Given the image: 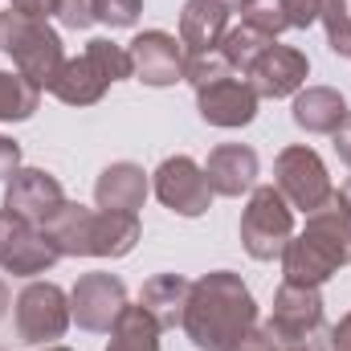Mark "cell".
<instances>
[{"label": "cell", "instance_id": "d6a6232c", "mask_svg": "<svg viewBox=\"0 0 351 351\" xmlns=\"http://www.w3.org/2000/svg\"><path fill=\"white\" fill-rule=\"evenodd\" d=\"M16 164H21V147H16L12 139L0 135V176H12L16 172Z\"/></svg>", "mask_w": 351, "mask_h": 351}, {"label": "cell", "instance_id": "277c9868", "mask_svg": "<svg viewBox=\"0 0 351 351\" xmlns=\"http://www.w3.org/2000/svg\"><path fill=\"white\" fill-rule=\"evenodd\" d=\"M119 78H131V58H127V49L114 45V41H106V37H94L82 58L62 62V70H58V78L49 82V90H53L62 102H70V106H86V102H98V98L106 94V86L119 82Z\"/></svg>", "mask_w": 351, "mask_h": 351}, {"label": "cell", "instance_id": "7a4b0ae2", "mask_svg": "<svg viewBox=\"0 0 351 351\" xmlns=\"http://www.w3.org/2000/svg\"><path fill=\"white\" fill-rule=\"evenodd\" d=\"M339 265H351V208L343 192H335L323 208L306 213V233L290 237V245L282 250L286 282L298 286H319Z\"/></svg>", "mask_w": 351, "mask_h": 351}, {"label": "cell", "instance_id": "f35d334b", "mask_svg": "<svg viewBox=\"0 0 351 351\" xmlns=\"http://www.w3.org/2000/svg\"><path fill=\"white\" fill-rule=\"evenodd\" d=\"M343 200H348V208H351V184H348V188H343Z\"/></svg>", "mask_w": 351, "mask_h": 351}, {"label": "cell", "instance_id": "83f0119b", "mask_svg": "<svg viewBox=\"0 0 351 351\" xmlns=\"http://www.w3.org/2000/svg\"><path fill=\"white\" fill-rule=\"evenodd\" d=\"M143 0H94V21H106L110 29H123V25H135Z\"/></svg>", "mask_w": 351, "mask_h": 351}, {"label": "cell", "instance_id": "e575fe53", "mask_svg": "<svg viewBox=\"0 0 351 351\" xmlns=\"http://www.w3.org/2000/svg\"><path fill=\"white\" fill-rule=\"evenodd\" d=\"M331 348H335V351H351V315L335 327V331H331Z\"/></svg>", "mask_w": 351, "mask_h": 351}, {"label": "cell", "instance_id": "74e56055", "mask_svg": "<svg viewBox=\"0 0 351 351\" xmlns=\"http://www.w3.org/2000/svg\"><path fill=\"white\" fill-rule=\"evenodd\" d=\"M221 4H225V8H237V4H245V0H221Z\"/></svg>", "mask_w": 351, "mask_h": 351}, {"label": "cell", "instance_id": "3957f363", "mask_svg": "<svg viewBox=\"0 0 351 351\" xmlns=\"http://www.w3.org/2000/svg\"><path fill=\"white\" fill-rule=\"evenodd\" d=\"M45 233L70 258H78V254L82 258H123L139 241V221H135V213L66 204Z\"/></svg>", "mask_w": 351, "mask_h": 351}, {"label": "cell", "instance_id": "9c48e42d", "mask_svg": "<svg viewBox=\"0 0 351 351\" xmlns=\"http://www.w3.org/2000/svg\"><path fill=\"white\" fill-rule=\"evenodd\" d=\"M274 172H278V192L294 208H302V213H315V208H323L335 196L331 176L323 168L319 152H311V147H286L278 156V168Z\"/></svg>", "mask_w": 351, "mask_h": 351}, {"label": "cell", "instance_id": "e0dca14e", "mask_svg": "<svg viewBox=\"0 0 351 351\" xmlns=\"http://www.w3.org/2000/svg\"><path fill=\"white\" fill-rule=\"evenodd\" d=\"M229 25V8L221 0H188L180 12V45H188V53H208L221 45Z\"/></svg>", "mask_w": 351, "mask_h": 351}, {"label": "cell", "instance_id": "836d02e7", "mask_svg": "<svg viewBox=\"0 0 351 351\" xmlns=\"http://www.w3.org/2000/svg\"><path fill=\"white\" fill-rule=\"evenodd\" d=\"M335 152H339V160L351 168V114L339 123V131H335Z\"/></svg>", "mask_w": 351, "mask_h": 351}, {"label": "cell", "instance_id": "cb8c5ba5", "mask_svg": "<svg viewBox=\"0 0 351 351\" xmlns=\"http://www.w3.org/2000/svg\"><path fill=\"white\" fill-rule=\"evenodd\" d=\"M41 86H33L25 74H4L0 70V123L8 119H29L37 110Z\"/></svg>", "mask_w": 351, "mask_h": 351}, {"label": "cell", "instance_id": "6da1fadb", "mask_svg": "<svg viewBox=\"0 0 351 351\" xmlns=\"http://www.w3.org/2000/svg\"><path fill=\"white\" fill-rule=\"evenodd\" d=\"M254 319H258V306H254V294L245 290V282L229 269H217V274L192 282L180 327L200 351H225L254 331Z\"/></svg>", "mask_w": 351, "mask_h": 351}, {"label": "cell", "instance_id": "603a6c76", "mask_svg": "<svg viewBox=\"0 0 351 351\" xmlns=\"http://www.w3.org/2000/svg\"><path fill=\"white\" fill-rule=\"evenodd\" d=\"M274 45V37H265L258 29H250L245 21L237 25V29H225V37H221V53H225V62L233 66V74H250V66L262 58L265 49Z\"/></svg>", "mask_w": 351, "mask_h": 351}, {"label": "cell", "instance_id": "4dcf8cb0", "mask_svg": "<svg viewBox=\"0 0 351 351\" xmlns=\"http://www.w3.org/2000/svg\"><path fill=\"white\" fill-rule=\"evenodd\" d=\"M225 351H274V335L262 327V331H250L245 339H237L233 348H225Z\"/></svg>", "mask_w": 351, "mask_h": 351}, {"label": "cell", "instance_id": "30bf717a", "mask_svg": "<svg viewBox=\"0 0 351 351\" xmlns=\"http://www.w3.org/2000/svg\"><path fill=\"white\" fill-rule=\"evenodd\" d=\"M70 327V306L66 294L53 282H33L16 298V331L25 343H53Z\"/></svg>", "mask_w": 351, "mask_h": 351}, {"label": "cell", "instance_id": "8fae6325", "mask_svg": "<svg viewBox=\"0 0 351 351\" xmlns=\"http://www.w3.org/2000/svg\"><path fill=\"white\" fill-rule=\"evenodd\" d=\"M4 208L25 217L29 225L37 229H49L53 217L66 208V192L62 184L49 172H37V168H16L8 176V192H4Z\"/></svg>", "mask_w": 351, "mask_h": 351}, {"label": "cell", "instance_id": "2e32d148", "mask_svg": "<svg viewBox=\"0 0 351 351\" xmlns=\"http://www.w3.org/2000/svg\"><path fill=\"white\" fill-rule=\"evenodd\" d=\"M306 70H311L306 53H298L290 45H269L250 66V86L258 98H286L306 82Z\"/></svg>", "mask_w": 351, "mask_h": 351}, {"label": "cell", "instance_id": "d590c367", "mask_svg": "<svg viewBox=\"0 0 351 351\" xmlns=\"http://www.w3.org/2000/svg\"><path fill=\"white\" fill-rule=\"evenodd\" d=\"M274 351H327V348H319V343H282V339H274Z\"/></svg>", "mask_w": 351, "mask_h": 351}, {"label": "cell", "instance_id": "ba28073f", "mask_svg": "<svg viewBox=\"0 0 351 351\" xmlns=\"http://www.w3.org/2000/svg\"><path fill=\"white\" fill-rule=\"evenodd\" d=\"M62 258V250L53 245V237L37 225H29L25 217L16 213H0V269L8 274H21V278H33L41 269Z\"/></svg>", "mask_w": 351, "mask_h": 351}, {"label": "cell", "instance_id": "9a60e30c", "mask_svg": "<svg viewBox=\"0 0 351 351\" xmlns=\"http://www.w3.org/2000/svg\"><path fill=\"white\" fill-rule=\"evenodd\" d=\"M196 102H200L204 123H213V127H245L258 114V94L237 74H225V78L200 86L196 90Z\"/></svg>", "mask_w": 351, "mask_h": 351}, {"label": "cell", "instance_id": "ac0fdd59", "mask_svg": "<svg viewBox=\"0 0 351 351\" xmlns=\"http://www.w3.org/2000/svg\"><path fill=\"white\" fill-rule=\"evenodd\" d=\"M204 176H208L213 192H221V196H241V192H250L254 180H258V156H254L250 147H241V143H225V147H217V152L208 156Z\"/></svg>", "mask_w": 351, "mask_h": 351}, {"label": "cell", "instance_id": "4316f807", "mask_svg": "<svg viewBox=\"0 0 351 351\" xmlns=\"http://www.w3.org/2000/svg\"><path fill=\"white\" fill-rule=\"evenodd\" d=\"M225 74H233V66L225 62V53H221V49L188 53V58H184V78H188L196 90L208 86V82H217V78H225Z\"/></svg>", "mask_w": 351, "mask_h": 351}, {"label": "cell", "instance_id": "8992f818", "mask_svg": "<svg viewBox=\"0 0 351 351\" xmlns=\"http://www.w3.org/2000/svg\"><path fill=\"white\" fill-rule=\"evenodd\" d=\"M265 331L282 343H319L331 348V331L323 323V298L315 286H298V282H282L278 298H274V319L265 323Z\"/></svg>", "mask_w": 351, "mask_h": 351}, {"label": "cell", "instance_id": "ffe728a7", "mask_svg": "<svg viewBox=\"0 0 351 351\" xmlns=\"http://www.w3.org/2000/svg\"><path fill=\"white\" fill-rule=\"evenodd\" d=\"M343 119H348V102H343L339 90L311 86L294 98V123L311 135H335Z\"/></svg>", "mask_w": 351, "mask_h": 351}, {"label": "cell", "instance_id": "4fadbf2b", "mask_svg": "<svg viewBox=\"0 0 351 351\" xmlns=\"http://www.w3.org/2000/svg\"><path fill=\"white\" fill-rule=\"evenodd\" d=\"M131 58V74L147 86H172L176 78H184V45L164 29H147L127 45Z\"/></svg>", "mask_w": 351, "mask_h": 351}, {"label": "cell", "instance_id": "ab89813d", "mask_svg": "<svg viewBox=\"0 0 351 351\" xmlns=\"http://www.w3.org/2000/svg\"><path fill=\"white\" fill-rule=\"evenodd\" d=\"M49 351H66V348H49Z\"/></svg>", "mask_w": 351, "mask_h": 351}, {"label": "cell", "instance_id": "f1b7e54d", "mask_svg": "<svg viewBox=\"0 0 351 351\" xmlns=\"http://www.w3.org/2000/svg\"><path fill=\"white\" fill-rule=\"evenodd\" d=\"M282 12L294 29H306L323 16V0H282Z\"/></svg>", "mask_w": 351, "mask_h": 351}, {"label": "cell", "instance_id": "44dd1931", "mask_svg": "<svg viewBox=\"0 0 351 351\" xmlns=\"http://www.w3.org/2000/svg\"><path fill=\"white\" fill-rule=\"evenodd\" d=\"M188 294H192V282H184L180 274H160L143 286L139 294V306L164 327H180L184 323V306H188Z\"/></svg>", "mask_w": 351, "mask_h": 351}, {"label": "cell", "instance_id": "5bb4252c", "mask_svg": "<svg viewBox=\"0 0 351 351\" xmlns=\"http://www.w3.org/2000/svg\"><path fill=\"white\" fill-rule=\"evenodd\" d=\"M123 311H127V290H123L119 278H110V274H86L74 286L70 315L78 319V327H86V331H110Z\"/></svg>", "mask_w": 351, "mask_h": 351}, {"label": "cell", "instance_id": "52a82bcc", "mask_svg": "<svg viewBox=\"0 0 351 351\" xmlns=\"http://www.w3.org/2000/svg\"><path fill=\"white\" fill-rule=\"evenodd\" d=\"M290 237H294V213H290L286 196L278 188H258L241 217V241H245L250 258H258V262L282 258Z\"/></svg>", "mask_w": 351, "mask_h": 351}, {"label": "cell", "instance_id": "1f68e13d", "mask_svg": "<svg viewBox=\"0 0 351 351\" xmlns=\"http://www.w3.org/2000/svg\"><path fill=\"white\" fill-rule=\"evenodd\" d=\"M53 8H58V0H12V12H21V16H37V21H45Z\"/></svg>", "mask_w": 351, "mask_h": 351}, {"label": "cell", "instance_id": "5b68a950", "mask_svg": "<svg viewBox=\"0 0 351 351\" xmlns=\"http://www.w3.org/2000/svg\"><path fill=\"white\" fill-rule=\"evenodd\" d=\"M0 49L16 62V70L33 82V86H49L62 70V41L58 33L37 21V16H21V12H4L0 16Z\"/></svg>", "mask_w": 351, "mask_h": 351}, {"label": "cell", "instance_id": "d4e9b609", "mask_svg": "<svg viewBox=\"0 0 351 351\" xmlns=\"http://www.w3.org/2000/svg\"><path fill=\"white\" fill-rule=\"evenodd\" d=\"M241 21L250 29H258L265 37H278L282 29H290L286 12H282V0H245L241 4Z\"/></svg>", "mask_w": 351, "mask_h": 351}, {"label": "cell", "instance_id": "7c38bea8", "mask_svg": "<svg viewBox=\"0 0 351 351\" xmlns=\"http://www.w3.org/2000/svg\"><path fill=\"white\" fill-rule=\"evenodd\" d=\"M156 196L180 217H200L213 204V184L196 160L172 156L156 168Z\"/></svg>", "mask_w": 351, "mask_h": 351}, {"label": "cell", "instance_id": "d6986e66", "mask_svg": "<svg viewBox=\"0 0 351 351\" xmlns=\"http://www.w3.org/2000/svg\"><path fill=\"white\" fill-rule=\"evenodd\" d=\"M143 196H147V176L135 164H110L106 172L98 176V184H94L98 208L135 213V208H143Z\"/></svg>", "mask_w": 351, "mask_h": 351}, {"label": "cell", "instance_id": "7402d4cb", "mask_svg": "<svg viewBox=\"0 0 351 351\" xmlns=\"http://www.w3.org/2000/svg\"><path fill=\"white\" fill-rule=\"evenodd\" d=\"M110 331L114 339L106 351H160V323L143 306H127Z\"/></svg>", "mask_w": 351, "mask_h": 351}, {"label": "cell", "instance_id": "f546056e", "mask_svg": "<svg viewBox=\"0 0 351 351\" xmlns=\"http://www.w3.org/2000/svg\"><path fill=\"white\" fill-rule=\"evenodd\" d=\"M53 12L62 16V25H70V29H86L90 21H94V0H58Z\"/></svg>", "mask_w": 351, "mask_h": 351}, {"label": "cell", "instance_id": "484cf974", "mask_svg": "<svg viewBox=\"0 0 351 351\" xmlns=\"http://www.w3.org/2000/svg\"><path fill=\"white\" fill-rule=\"evenodd\" d=\"M319 21H327L331 49L351 58V0H323V16Z\"/></svg>", "mask_w": 351, "mask_h": 351}, {"label": "cell", "instance_id": "8d00e7d4", "mask_svg": "<svg viewBox=\"0 0 351 351\" xmlns=\"http://www.w3.org/2000/svg\"><path fill=\"white\" fill-rule=\"evenodd\" d=\"M4 311H8V286L0 282V319H4Z\"/></svg>", "mask_w": 351, "mask_h": 351}]
</instances>
